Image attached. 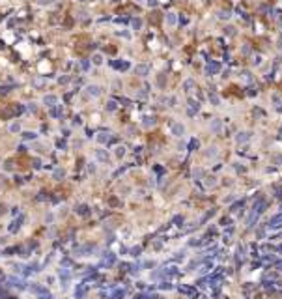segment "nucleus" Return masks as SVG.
<instances>
[{
    "instance_id": "f8f14e48",
    "label": "nucleus",
    "mask_w": 282,
    "mask_h": 299,
    "mask_svg": "<svg viewBox=\"0 0 282 299\" xmlns=\"http://www.w3.org/2000/svg\"><path fill=\"white\" fill-rule=\"evenodd\" d=\"M131 26H133V30H140V26H142V19H133V21H131Z\"/></svg>"
},
{
    "instance_id": "7ed1b4c3",
    "label": "nucleus",
    "mask_w": 282,
    "mask_h": 299,
    "mask_svg": "<svg viewBox=\"0 0 282 299\" xmlns=\"http://www.w3.org/2000/svg\"><path fill=\"white\" fill-rule=\"evenodd\" d=\"M135 73H136V75H140V77H146V75L150 73V65H146V64H138L136 67H135Z\"/></svg>"
},
{
    "instance_id": "f3484780",
    "label": "nucleus",
    "mask_w": 282,
    "mask_h": 299,
    "mask_svg": "<svg viewBox=\"0 0 282 299\" xmlns=\"http://www.w3.org/2000/svg\"><path fill=\"white\" fill-rule=\"evenodd\" d=\"M39 69H41V71H43V69H49V64H41V65H39Z\"/></svg>"
},
{
    "instance_id": "20e7f679",
    "label": "nucleus",
    "mask_w": 282,
    "mask_h": 299,
    "mask_svg": "<svg viewBox=\"0 0 282 299\" xmlns=\"http://www.w3.org/2000/svg\"><path fill=\"white\" fill-rule=\"evenodd\" d=\"M8 129H9V133H11V135H19L23 131V125H21V121H11Z\"/></svg>"
},
{
    "instance_id": "dca6fc26",
    "label": "nucleus",
    "mask_w": 282,
    "mask_h": 299,
    "mask_svg": "<svg viewBox=\"0 0 282 299\" xmlns=\"http://www.w3.org/2000/svg\"><path fill=\"white\" fill-rule=\"evenodd\" d=\"M38 4L39 6H53L54 0H38Z\"/></svg>"
},
{
    "instance_id": "9d476101",
    "label": "nucleus",
    "mask_w": 282,
    "mask_h": 299,
    "mask_svg": "<svg viewBox=\"0 0 282 299\" xmlns=\"http://www.w3.org/2000/svg\"><path fill=\"white\" fill-rule=\"evenodd\" d=\"M211 129L215 131V133H220V129H222V124H220V120H213V121H211Z\"/></svg>"
},
{
    "instance_id": "0eeeda50",
    "label": "nucleus",
    "mask_w": 282,
    "mask_h": 299,
    "mask_svg": "<svg viewBox=\"0 0 282 299\" xmlns=\"http://www.w3.org/2000/svg\"><path fill=\"white\" fill-rule=\"evenodd\" d=\"M95 140H97V142H99V144H107V142H109V140H110V135H109V133H97Z\"/></svg>"
},
{
    "instance_id": "a211bd4d",
    "label": "nucleus",
    "mask_w": 282,
    "mask_h": 299,
    "mask_svg": "<svg viewBox=\"0 0 282 299\" xmlns=\"http://www.w3.org/2000/svg\"><path fill=\"white\" fill-rule=\"evenodd\" d=\"M209 99H211L213 103H219V97H217V95H211V97H209Z\"/></svg>"
},
{
    "instance_id": "1a4fd4ad",
    "label": "nucleus",
    "mask_w": 282,
    "mask_h": 299,
    "mask_svg": "<svg viewBox=\"0 0 282 299\" xmlns=\"http://www.w3.org/2000/svg\"><path fill=\"white\" fill-rule=\"evenodd\" d=\"M155 124V118L153 116H144V120H142V125L144 127H150V125H153Z\"/></svg>"
},
{
    "instance_id": "4468645a",
    "label": "nucleus",
    "mask_w": 282,
    "mask_h": 299,
    "mask_svg": "<svg viewBox=\"0 0 282 299\" xmlns=\"http://www.w3.org/2000/svg\"><path fill=\"white\" fill-rule=\"evenodd\" d=\"M192 84H194V82H192V79H187V80H185V82H183V88H185V90H187V92H191V88H192Z\"/></svg>"
},
{
    "instance_id": "ddd939ff",
    "label": "nucleus",
    "mask_w": 282,
    "mask_h": 299,
    "mask_svg": "<svg viewBox=\"0 0 282 299\" xmlns=\"http://www.w3.org/2000/svg\"><path fill=\"white\" fill-rule=\"evenodd\" d=\"M107 110H109V112H114L116 110V101H107Z\"/></svg>"
},
{
    "instance_id": "6ab92c4d",
    "label": "nucleus",
    "mask_w": 282,
    "mask_h": 299,
    "mask_svg": "<svg viewBox=\"0 0 282 299\" xmlns=\"http://www.w3.org/2000/svg\"><path fill=\"white\" fill-rule=\"evenodd\" d=\"M136 2H144V0H136Z\"/></svg>"
},
{
    "instance_id": "6e6552de",
    "label": "nucleus",
    "mask_w": 282,
    "mask_h": 299,
    "mask_svg": "<svg viewBox=\"0 0 282 299\" xmlns=\"http://www.w3.org/2000/svg\"><path fill=\"white\" fill-rule=\"evenodd\" d=\"M95 157H97L99 161H103V163H105V161L109 159V153H107L105 150H95Z\"/></svg>"
},
{
    "instance_id": "f03ea898",
    "label": "nucleus",
    "mask_w": 282,
    "mask_h": 299,
    "mask_svg": "<svg viewBox=\"0 0 282 299\" xmlns=\"http://www.w3.org/2000/svg\"><path fill=\"white\" fill-rule=\"evenodd\" d=\"M43 105L45 107H54V105H58V97H56L54 94H49V95H43Z\"/></svg>"
},
{
    "instance_id": "2eb2a0df",
    "label": "nucleus",
    "mask_w": 282,
    "mask_h": 299,
    "mask_svg": "<svg viewBox=\"0 0 282 299\" xmlns=\"http://www.w3.org/2000/svg\"><path fill=\"white\" fill-rule=\"evenodd\" d=\"M114 153H116V157H124L125 155V148H124V146H118Z\"/></svg>"
},
{
    "instance_id": "423d86ee",
    "label": "nucleus",
    "mask_w": 282,
    "mask_h": 299,
    "mask_svg": "<svg viewBox=\"0 0 282 299\" xmlns=\"http://www.w3.org/2000/svg\"><path fill=\"white\" fill-rule=\"evenodd\" d=\"M170 131H172V135L181 136L183 133H185V127H183V124H174L172 127H170Z\"/></svg>"
},
{
    "instance_id": "f257e3e1",
    "label": "nucleus",
    "mask_w": 282,
    "mask_h": 299,
    "mask_svg": "<svg viewBox=\"0 0 282 299\" xmlns=\"http://www.w3.org/2000/svg\"><path fill=\"white\" fill-rule=\"evenodd\" d=\"M101 92H103V90H101L99 84H88L86 86V94H88L90 97H99Z\"/></svg>"
},
{
    "instance_id": "9b49d317",
    "label": "nucleus",
    "mask_w": 282,
    "mask_h": 299,
    "mask_svg": "<svg viewBox=\"0 0 282 299\" xmlns=\"http://www.w3.org/2000/svg\"><path fill=\"white\" fill-rule=\"evenodd\" d=\"M166 23L170 24V26H174V24H176V13H174V11L166 13Z\"/></svg>"
},
{
    "instance_id": "39448f33",
    "label": "nucleus",
    "mask_w": 282,
    "mask_h": 299,
    "mask_svg": "<svg viewBox=\"0 0 282 299\" xmlns=\"http://www.w3.org/2000/svg\"><path fill=\"white\" fill-rule=\"evenodd\" d=\"M103 62H105V56L101 53H94V54H92V64H94V65L99 67V65H103Z\"/></svg>"
}]
</instances>
